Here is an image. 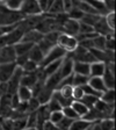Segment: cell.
<instances>
[{"label":"cell","instance_id":"obj_14","mask_svg":"<svg viewBox=\"0 0 116 130\" xmlns=\"http://www.w3.org/2000/svg\"><path fill=\"white\" fill-rule=\"evenodd\" d=\"M87 84L89 86L92 87V88L96 89L97 92H105L107 87H106L105 83L102 80V77H88V81H87Z\"/></svg>","mask_w":116,"mask_h":130},{"label":"cell","instance_id":"obj_19","mask_svg":"<svg viewBox=\"0 0 116 130\" xmlns=\"http://www.w3.org/2000/svg\"><path fill=\"white\" fill-rule=\"evenodd\" d=\"M71 106H72V108L74 109V111L78 114L79 117L85 116L86 113L88 111V109H89L88 107H87V106L80 100H73L72 102H71Z\"/></svg>","mask_w":116,"mask_h":130},{"label":"cell","instance_id":"obj_12","mask_svg":"<svg viewBox=\"0 0 116 130\" xmlns=\"http://www.w3.org/2000/svg\"><path fill=\"white\" fill-rule=\"evenodd\" d=\"M73 73H78V74L89 77V63L81 62V60H74L73 62Z\"/></svg>","mask_w":116,"mask_h":130},{"label":"cell","instance_id":"obj_20","mask_svg":"<svg viewBox=\"0 0 116 130\" xmlns=\"http://www.w3.org/2000/svg\"><path fill=\"white\" fill-rule=\"evenodd\" d=\"M100 99L103 102L114 106V103H115V88H107L105 92H102Z\"/></svg>","mask_w":116,"mask_h":130},{"label":"cell","instance_id":"obj_37","mask_svg":"<svg viewBox=\"0 0 116 130\" xmlns=\"http://www.w3.org/2000/svg\"><path fill=\"white\" fill-rule=\"evenodd\" d=\"M38 6L41 8V12L42 13H46L49 11V1L48 0H37Z\"/></svg>","mask_w":116,"mask_h":130},{"label":"cell","instance_id":"obj_22","mask_svg":"<svg viewBox=\"0 0 116 130\" xmlns=\"http://www.w3.org/2000/svg\"><path fill=\"white\" fill-rule=\"evenodd\" d=\"M4 6L9 11H15V12H20L21 5L23 3V0H3Z\"/></svg>","mask_w":116,"mask_h":130},{"label":"cell","instance_id":"obj_29","mask_svg":"<svg viewBox=\"0 0 116 130\" xmlns=\"http://www.w3.org/2000/svg\"><path fill=\"white\" fill-rule=\"evenodd\" d=\"M106 50H110L114 51L115 50V38H114V31L109 32L106 35V44H105Z\"/></svg>","mask_w":116,"mask_h":130},{"label":"cell","instance_id":"obj_39","mask_svg":"<svg viewBox=\"0 0 116 130\" xmlns=\"http://www.w3.org/2000/svg\"><path fill=\"white\" fill-rule=\"evenodd\" d=\"M5 94H8V87H7V83H3L0 81V98Z\"/></svg>","mask_w":116,"mask_h":130},{"label":"cell","instance_id":"obj_30","mask_svg":"<svg viewBox=\"0 0 116 130\" xmlns=\"http://www.w3.org/2000/svg\"><path fill=\"white\" fill-rule=\"evenodd\" d=\"M103 18H105L106 22H107V24H108V27L110 28L111 30L115 29V12L114 11H110V12H107V13L103 15Z\"/></svg>","mask_w":116,"mask_h":130},{"label":"cell","instance_id":"obj_24","mask_svg":"<svg viewBox=\"0 0 116 130\" xmlns=\"http://www.w3.org/2000/svg\"><path fill=\"white\" fill-rule=\"evenodd\" d=\"M99 99H100V98L96 96V95L87 94V93H85L84 96L80 99V101H82V102H84L85 105L88 107V108H93V107H94V105H95V102H96Z\"/></svg>","mask_w":116,"mask_h":130},{"label":"cell","instance_id":"obj_16","mask_svg":"<svg viewBox=\"0 0 116 130\" xmlns=\"http://www.w3.org/2000/svg\"><path fill=\"white\" fill-rule=\"evenodd\" d=\"M16 94L19 96L20 101H28L32 98V91L30 87L23 86V85H19L18 89H16Z\"/></svg>","mask_w":116,"mask_h":130},{"label":"cell","instance_id":"obj_7","mask_svg":"<svg viewBox=\"0 0 116 130\" xmlns=\"http://www.w3.org/2000/svg\"><path fill=\"white\" fill-rule=\"evenodd\" d=\"M62 27L64 28V32L76 36L79 32V21L74 19H71V18H66V20L63 22Z\"/></svg>","mask_w":116,"mask_h":130},{"label":"cell","instance_id":"obj_32","mask_svg":"<svg viewBox=\"0 0 116 130\" xmlns=\"http://www.w3.org/2000/svg\"><path fill=\"white\" fill-rule=\"evenodd\" d=\"M46 106H48V108L50 111H55V110H62L63 107L62 105H60L59 102H58V100H56L54 96H51V99L46 102Z\"/></svg>","mask_w":116,"mask_h":130},{"label":"cell","instance_id":"obj_27","mask_svg":"<svg viewBox=\"0 0 116 130\" xmlns=\"http://www.w3.org/2000/svg\"><path fill=\"white\" fill-rule=\"evenodd\" d=\"M88 81V76H82L78 73H73L72 77V85L73 86H84Z\"/></svg>","mask_w":116,"mask_h":130},{"label":"cell","instance_id":"obj_23","mask_svg":"<svg viewBox=\"0 0 116 130\" xmlns=\"http://www.w3.org/2000/svg\"><path fill=\"white\" fill-rule=\"evenodd\" d=\"M57 91H58V92H59L60 94H62L64 98H66V99H71V100H73V99H72L73 85H71V84L62 85V86H60V87H58V88H57Z\"/></svg>","mask_w":116,"mask_h":130},{"label":"cell","instance_id":"obj_6","mask_svg":"<svg viewBox=\"0 0 116 130\" xmlns=\"http://www.w3.org/2000/svg\"><path fill=\"white\" fill-rule=\"evenodd\" d=\"M43 36H44L43 32H41L40 30H37L36 28H32V29L26 30V31L23 32V35H22V37H21V41H26V42H29V43L36 44L43 38Z\"/></svg>","mask_w":116,"mask_h":130},{"label":"cell","instance_id":"obj_17","mask_svg":"<svg viewBox=\"0 0 116 130\" xmlns=\"http://www.w3.org/2000/svg\"><path fill=\"white\" fill-rule=\"evenodd\" d=\"M101 77H102V80L107 88H115V72L110 71L106 66V70Z\"/></svg>","mask_w":116,"mask_h":130},{"label":"cell","instance_id":"obj_3","mask_svg":"<svg viewBox=\"0 0 116 130\" xmlns=\"http://www.w3.org/2000/svg\"><path fill=\"white\" fill-rule=\"evenodd\" d=\"M65 55H66V51H65L63 48H60V46H58L56 44V45L52 46V48L44 55V57H43V59H42V62H41L40 66H45L46 64L54 62V60L60 59V58H63V57L65 56Z\"/></svg>","mask_w":116,"mask_h":130},{"label":"cell","instance_id":"obj_36","mask_svg":"<svg viewBox=\"0 0 116 130\" xmlns=\"http://www.w3.org/2000/svg\"><path fill=\"white\" fill-rule=\"evenodd\" d=\"M40 106H41V103L38 102V100L36 99L35 96H32L30 100H28V113L36 110Z\"/></svg>","mask_w":116,"mask_h":130},{"label":"cell","instance_id":"obj_28","mask_svg":"<svg viewBox=\"0 0 116 130\" xmlns=\"http://www.w3.org/2000/svg\"><path fill=\"white\" fill-rule=\"evenodd\" d=\"M38 66H40V65H38L36 62H34V60L28 58V59L24 62V64L21 66V69L23 72H35V71L38 69Z\"/></svg>","mask_w":116,"mask_h":130},{"label":"cell","instance_id":"obj_18","mask_svg":"<svg viewBox=\"0 0 116 130\" xmlns=\"http://www.w3.org/2000/svg\"><path fill=\"white\" fill-rule=\"evenodd\" d=\"M13 45H14V49H15L16 56H19V55H27L28 52H29L30 48H31L34 44L20 40L19 42H16V43L13 44Z\"/></svg>","mask_w":116,"mask_h":130},{"label":"cell","instance_id":"obj_35","mask_svg":"<svg viewBox=\"0 0 116 130\" xmlns=\"http://www.w3.org/2000/svg\"><path fill=\"white\" fill-rule=\"evenodd\" d=\"M85 92L82 86H73V92H72V99L73 100H80L84 96Z\"/></svg>","mask_w":116,"mask_h":130},{"label":"cell","instance_id":"obj_4","mask_svg":"<svg viewBox=\"0 0 116 130\" xmlns=\"http://www.w3.org/2000/svg\"><path fill=\"white\" fill-rule=\"evenodd\" d=\"M16 52L13 44H6L0 48V63L15 62Z\"/></svg>","mask_w":116,"mask_h":130},{"label":"cell","instance_id":"obj_15","mask_svg":"<svg viewBox=\"0 0 116 130\" xmlns=\"http://www.w3.org/2000/svg\"><path fill=\"white\" fill-rule=\"evenodd\" d=\"M91 123H92V122L87 121V120L84 119V117H78V119L72 121L70 130H88Z\"/></svg>","mask_w":116,"mask_h":130},{"label":"cell","instance_id":"obj_5","mask_svg":"<svg viewBox=\"0 0 116 130\" xmlns=\"http://www.w3.org/2000/svg\"><path fill=\"white\" fill-rule=\"evenodd\" d=\"M16 66L15 62L12 63H0V81L3 83H7L8 79L12 77L14 73Z\"/></svg>","mask_w":116,"mask_h":130},{"label":"cell","instance_id":"obj_9","mask_svg":"<svg viewBox=\"0 0 116 130\" xmlns=\"http://www.w3.org/2000/svg\"><path fill=\"white\" fill-rule=\"evenodd\" d=\"M37 81H38V78H37V74H36V71L35 72H23L22 71L21 78H20V85H23V86H27L31 88Z\"/></svg>","mask_w":116,"mask_h":130},{"label":"cell","instance_id":"obj_38","mask_svg":"<svg viewBox=\"0 0 116 130\" xmlns=\"http://www.w3.org/2000/svg\"><path fill=\"white\" fill-rule=\"evenodd\" d=\"M42 129H44V130H54V129H57V125L54 124L51 121L46 120V121L43 122V124H42Z\"/></svg>","mask_w":116,"mask_h":130},{"label":"cell","instance_id":"obj_26","mask_svg":"<svg viewBox=\"0 0 116 130\" xmlns=\"http://www.w3.org/2000/svg\"><path fill=\"white\" fill-rule=\"evenodd\" d=\"M93 42V48L95 49H100V50H105V44H106V36L103 35H96L92 38Z\"/></svg>","mask_w":116,"mask_h":130},{"label":"cell","instance_id":"obj_25","mask_svg":"<svg viewBox=\"0 0 116 130\" xmlns=\"http://www.w3.org/2000/svg\"><path fill=\"white\" fill-rule=\"evenodd\" d=\"M50 13L52 14H63L65 13L64 12V5H63V0H55L54 3H52L51 7L49 8V11Z\"/></svg>","mask_w":116,"mask_h":130},{"label":"cell","instance_id":"obj_31","mask_svg":"<svg viewBox=\"0 0 116 130\" xmlns=\"http://www.w3.org/2000/svg\"><path fill=\"white\" fill-rule=\"evenodd\" d=\"M62 111H63V115L64 116H66V117H69V119H71V120H76V119H78V114L74 111V109L72 108V106H65V107H63V109H62Z\"/></svg>","mask_w":116,"mask_h":130},{"label":"cell","instance_id":"obj_8","mask_svg":"<svg viewBox=\"0 0 116 130\" xmlns=\"http://www.w3.org/2000/svg\"><path fill=\"white\" fill-rule=\"evenodd\" d=\"M106 70V63L102 60H94L89 63V77H101Z\"/></svg>","mask_w":116,"mask_h":130},{"label":"cell","instance_id":"obj_1","mask_svg":"<svg viewBox=\"0 0 116 130\" xmlns=\"http://www.w3.org/2000/svg\"><path fill=\"white\" fill-rule=\"evenodd\" d=\"M79 42L76 36L66 34V32H59L57 38V45L63 48L66 52H72L78 46Z\"/></svg>","mask_w":116,"mask_h":130},{"label":"cell","instance_id":"obj_10","mask_svg":"<svg viewBox=\"0 0 116 130\" xmlns=\"http://www.w3.org/2000/svg\"><path fill=\"white\" fill-rule=\"evenodd\" d=\"M93 28H94V31L96 32V34H99V35H103V36H106L107 34L114 31V30H111L110 28L108 27V24H107V22H106L103 15H101V18L97 20V22L93 26Z\"/></svg>","mask_w":116,"mask_h":130},{"label":"cell","instance_id":"obj_11","mask_svg":"<svg viewBox=\"0 0 116 130\" xmlns=\"http://www.w3.org/2000/svg\"><path fill=\"white\" fill-rule=\"evenodd\" d=\"M52 89H50L49 87H46L45 85L43 84V86H42V88L40 89L37 92V94L35 95V98L38 100V102L41 103V105H45L46 102H48L50 99H51L52 96Z\"/></svg>","mask_w":116,"mask_h":130},{"label":"cell","instance_id":"obj_2","mask_svg":"<svg viewBox=\"0 0 116 130\" xmlns=\"http://www.w3.org/2000/svg\"><path fill=\"white\" fill-rule=\"evenodd\" d=\"M20 13L23 16H38L43 14L41 12L37 0H23L20 8Z\"/></svg>","mask_w":116,"mask_h":130},{"label":"cell","instance_id":"obj_33","mask_svg":"<svg viewBox=\"0 0 116 130\" xmlns=\"http://www.w3.org/2000/svg\"><path fill=\"white\" fill-rule=\"evenodd\" d=\"M72 121L73 120H71V119H69V117H66V116H63V119L60 120L58 123H57V129L58 130H66V129H70V127H71V123H72Z\"/></svg>","mask_w":116,"mask_h":130},{"label":"cell","instance_id":"obj_21","mask_svg":"<svg viewBox=\"0 0 116 130\" xmlns=\"http://www.w3.org/2000/svg\"><path fill=\"white\" fill-rule=\"evenodd\" d=\"M101 18V14H95V13H84V15L81 16V19L79 21L85 22L87 24L94 26L97 22V20Z\"/></svg>","mask_w":116,"mask_h":130},{"label":"cell","instance_id":"obj_34","mask_svg":"<svg viewBox=\"0 0 116 130\" xmlns=\"http://www.w3.org/2000/svg\"><path fill=\"white\" fill-rule=\"evenodd\" d=\"M63 111L62 110H55V111H50V115H49V121H51L54 124H57L60 120L63 119Z\"/></svg>","mask_w":116,"mask_h":130},{"label":"cell","instance_id":"obj_13","mask_svg":"<svg viewBox=\"0 0 116 130\" xmlns=\"http://www.w3.org/2000/svg\"><path fill=\"white\" fill-rule=\"evenodd\" d=\"M43 57H44V52L41 50L40 46H38L37 44H34V45L30 48L29 52H28V58L31 59V60H34V62H36L38 65L41 64L42 59H43Z\"/></svg>","mask_w":116,"mask_h":130}]
</instances>
